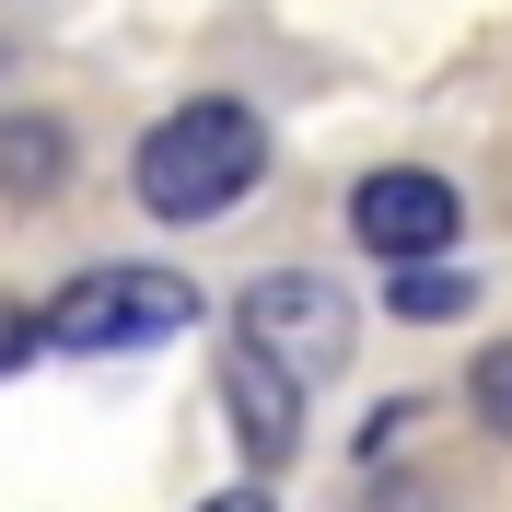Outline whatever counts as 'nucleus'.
I'll return each instance as SVG.
<instances>
[{
	"label": "nucleus",
	"instance_id": "obj_1",
	"mask_svg": "<svg viewBox=\"0 0 512 512\" xmlns=\"http://www.w3.org/2000/svg\"><path fill=\"white\" fill-rule=\"evenodd\" d=\"M256 175H268V128H256L233 94L175 105V117L140 128V152H128V187H140L152 222H222Z\"/></svg>",
	"mask_w": 512,
	"mask_h": 512
},
{
	"label": "nucleus",
	"instance_id": "obj_2",
	"mask_svg": "<svg viewBox=\"0 0 512 512\" xmlns=\"http://www.w3.org/2000/svg\"><path fill=\"white\" fill-rule=\"evenodd\" d=\"M35 326H47V350L105 361V350H152V338L198 326V291L175 280V268H82V280H70Z\"/></svg>",
	"mask_w": 512,
	"mask_h": 512
},
{
	"label": "nucleus",
	"instance_id": "obj_3",
	"mask_svg": "<svg viewBox=\"0 0 512 512\" xmlns=\"http://www.w3.org/2000/svg\"><path fill=\"white\" fill-rule=\"evenodd\" d=\"M233 338H245V350H268L291 384H315V373H338V361H350V291L315 280V268H280V280L245 291Z\"/></svg>",
	"mask_w": 512,
	"mask_h": 512
},
{
	"label": "nucleus",
	"instance_id": "obj_4",
	"mask_svg": "<svg viewBox=\"0 0 512 512\" xmlns=\"http://www.w3.org/2000/svg\"><path fill=\"white\" fill-rule=\"evenodd\" d=\"M350 233L384 268H431V256L466 233V198H454V175H431V163H384V175L350 187Z\"/></svg>",
	"mask_w": 512,
	"mask_h": 512
},
{
	"label": "nucleus",
	"instance_id": "obj_5",
	"mask_svg": "<svg viewBox=\"0 0 512 512\" xmlns=\"http://www.w3.org/2000/svg\"><path fill=\"white\" fill-rule=\"evenodd\" d=\"M222 419H233V443H245V466H291V443H303V384L268 350L233 338L222 350Z\"/></svg>",
	"mask_w": 512,
	"mask_h": 512
},
{
	"label": "nucleus",
	"instance_id": "obj_6",
	"mask_svg": "<svg viewBox=\"0 0 512 512\" xmlns=\"http://www.w3.org/2000/svg\"><path fill=\"white\" fill-rule=\"evenodd\" d=\"M70 175V128L59 117H0V198H47Z\"/></svg>",
	"mask_w": 512,
	"mask_h": 512
},
{
	"label": "nucleus",
	"instance_id": "obj_7",
	"mask_svg": "<svg viewBox=\"0 0 512 512\" xmlns=\"http://www.w3.org/2000/svg\"><path fill=\"white\" fill-rule=\"evenodd\" d=\"M384 303H396L408 326H443V315H466V303H478V280L431 256V268H396V280H384Z\"/></svg>",
	"mask_w": 512,
	"mask_h": 512
},
{
	"label": "nucleus",
	"instance_id": "obj_8",
	"mask_svg": "<svg viewBox=\"0 0 512 512\" xmlns=\"http://www.w3.org/2000/svg\"><path fill=\"white\" fill-rule=\"evenodd\" d=\"M466 408H478L489 431L512 443V338H489V350H478V373H466Z\"/></svg>",
	"mask_w": 512,
	"mask_h": 512
},
{
	"label": "nucleus",
	"instance_id": "obj_9",
	"mask_svg": "<svg viewBox=\"0 0 512 512\" xmlns=\"http://www.w3.org/2000/svg\"><path fill=\"white\" fill-rule=\"evenodd\" d=\"M35 350H47V326H35V315H24V303H0V373H24V361H35Z\"/></svg>",
	"mask_w": 512,
	"mask_h": 512
},
{
	"label": "nucleus",
	"instance_id": "obj_10",
	"mask_svg": "<svg viewBox=\"0 0 512 512\" xmlns=\"http://www.w3.org/2000/svg\"><path fill=\"white\" fill-rule=\"evenodd\" d=\"M198 512H268V501H256V489H233V501H198Z\"/></svg>",
	"mask_w": 512,
	"mask_h": 512
}]
</instances>
